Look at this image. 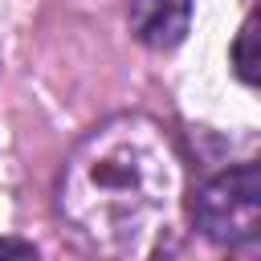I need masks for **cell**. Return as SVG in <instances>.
Segmentation results:
<instances>
[{"label": "cell", "mask_w": 261, "mask_h": 261, "mask_svg": "<svg viewBox=\"0 0 261 261\" xmlns=\"http://www.w3.org/2000/svg\"><path fill=\"white\" fill-rule=\"evenodd\" d=\"M61 224L102 261H167L184 232V159L139 110L77 139L57 175Z\"/></svg>", "instance_id": "6da1fadb"}, {"label": "cell", "mask_w": 261, "mask_h": 261, "mask_svg": "<svg viewBox=\"0 0 261 261\" xmlns=\"http://www.w3.org/2000/svg\"><path fill=\"white\" fill-rule=\"evenodd\" d=\"M228 61H232V73L245 86H257V65H261V53H257V12H245V20L237 29V41L228 49Z\"/></svg>", "instance_id": "277c9868"}, {"label": "cell", "mask_w": 261, "mask_h": 261, "mask_svg": "<svg viewBox=\"0 0 261 261\" xmlns=\"http://www.w3.org/2000/svg\"><path fill=\"white\" fill-rule=\"evenodd\" d=\"M188 216L216 249H249L261 232V167L237 163L204 179L188 200Z\"/></svg>", "instance_id": "7a4b0ae2"}, {"label": "cell", "mask_w": 261, "mask_h": 261, "mask_svg": "<svg viewBox=\"0 0 261 261\" xmlns=\"http://www.w3.org/2000/svg\"><path fill=\"white\" fill-rule=\"evenodd\" d=\"M0 261H41V253H37V245H33V241L0 237Z\"/></svg>", "instance_id": "5b68a950"}, {"label": "cell", "mask_w": 261, "mask_h": 261, "mask_svg": "<svg viewBox=\"0 0 261 261\" xmlns=\"http://www.w3.org/2000/svg\"><path fill=\"white\" fill-rule=\"evenodd\" d=\"M192 8H196V0H130L126 4V24H130L139 45H147L155 53H167L188 37Z\"/></svg>", "instance_id": "3957f363"}]
</instances>
